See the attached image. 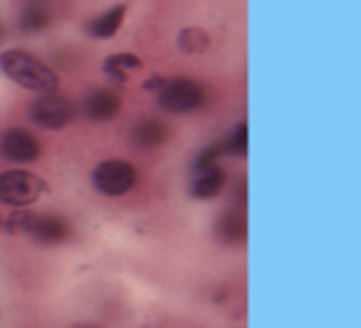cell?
Segmentation results:
<instances>
[{
    "instance_id": "2",
    "label": "cell",
    "mask_w": 361,
    "mask_h": 328,
    "mask_svg": "<svg viewBox=\"0 0 361 328\" xmlns=\"http://www.w3.org/2000/svg\"><path fill=\"white\" fill-rule=\"evenodd\" d=\"M47 193V183L27 168L0 170V205L13 210L32 208Z\"/></svg>"
},
{
    "instance_id": "13",
    "label": "cell",
    "mask_w": 361,
    "mask_h": 328,
    "mask_svg": "<svg viewBox=\"0 0 361 328\" xmlns=\"http://www.w3.org/2000/svg\"><path fill=\"white\" fill-rule=\"evenodd\" d=\"M247 222L243 213H226L216 220V237L226 244H240L245 242Z\"/></svg>"
},
{
    "instance_id": "19",
    "label": "cell",
    "mask_w": 361,
    "mask_h": 328,
    "mask_svg": "<svg viewBox=\"0 0 361 328\" xmlns=\"http://www.w3.org/2000/svg\"><path fill=\"white\" fill-rule=\"evenodd\" d=\"M164 82H166V77H161V75H151L149 80L144 82V92H154V94H156V92L161 89V84H164Z\"/></svg>"
},
{
    "instance_id": "15",
    "label": "cell",
    "mask_w": 361,
    "mask_h": 328,
    "mask_svg": "<svg viewBox=\"0 0 361 328\" xmlns=\"http://www.w3.org/2000/svg\"><path fill=\"white\" fill-rule=\"evenodd\" d=\"M50 23H52V13L42 3H27L20 11V18H18V27L23 32H30V35L50 27Z\"/></svg>"
},
{
    "instance_id": "1",
    "label": "cell",
    "mask_w": 361,
    "mask_h": 328,
    "mask_svg": "<svg viewBox=\"0 0 361 328\" xmlns=\"http://www.w3.org/2000/svg\"><path fill=\"white\" fill-rule=\"evenodd\" d=\"M0 75L11 80L16 87L32 94H55L60 92V77L50 65L35 57L32 52L11 47L0 52Z\"/></svg>"
},
{
    "instance_id": "4",
    "label": "cell",
    "mask_w": 361,
    "mask_h": 328,
    "mask_svg": "<svg viewBox=\"0 0 361 328\" xmlns=\"http://www.w3.org/2000/svg\"><path fill=\"white\" fill-rule=\"evenodd\" d=\"M139 173H136L134 163L124 158H104L94 165L92 170V185L99 195L109 200H119L134 190Z\"/></svg>"
},
{
    "instance_id": "14",
    "label": "cell",
    "mask_w": 361,
    "mask_h": 328,
    "mask_svg": "<svg viewBox=\"0 0 361 328\" xmlns=\"http://www.w3.org/2000/svg\"><path fill=\"white\" fill-rule=\"evenodd\" d=\"M176 45H178L180 52H186V55L191 57H198L203 55V52L211 50V35H208L203 27H183V30L178 32V37H176Z\"/></svg>"
},
{
    "instance_id": "16",
    "label": "cell",
    "mask_w": 361,
    "mask_h": 328,
    "mask_svg": "<svg viewBox=\"0 0 361 328\" xmlns=\"http://www.w3.org/2000/svg\"><path fill=\"white\" fill-rule=\"evenodd\" d=\"M35 220H37V213H32L30 208L13 210L11 215H6V217H3V229H0V232H6V234H30Z\"/></svg>"
},
{
    "instance_id": "7",
    "label": "cell",
    "mask_w": 361,
    "mask_h": 328,
    "mask_svg": "<svg viewBox=\"0 0 361 328\" xmlns=\"http://www.w3.org/2000/svg\"><path fill=\"white\" fill-rule=\"evenodd\" d=\"M121 109H124V99L111 87L92 89L82 101V116L87 121H94V124H109L121 114Z\"/></svg>"
},
{
    "instance_id": "21",
    "label": "cell",
    "mask_w": 361,
    "mask_h": 328,
    "mask_svg": "<svg viewBox=\"0 0 361 328\" xmlns=\"http://www.w3.org/2000/svg\"><path fill=\"white\" fill-rule=\"evenodd\" d=\"M0 229H3V215H0Z\"/></svg>"
},
{
    "instance_id": "12",
    "label": "cell",
    "mask_w": 361,
    "mask_h": 328,
    "mask_svg": "<svg viewBox=\"0 0 361 328\" xmlns=\"http://www.w3.org/2000/svg\"><path fill=\"white\" fill-rule=\"evenodd\" d=\"M144 60L134 52H114V55H106L102 62V72L109 77L114 84H126L129 82V72L141 70Z\"/></svg>"
},
{
    "instance_id": "3",
    "label": "cell",
    "mask_w": 361,
    "mask_h": 328,
    "mask_svg": "<svg viewBox=\"0 0 361 328\" xmlns=\"http://www.w3.org/2000/svg\"><path fill=\"white\" fill-rule=\"evenodd\" d=\"M156 101L166 114H191L206 104V89L193 77H166L161 89L156 92Z\"/></svg>"
},
{
    "instance_id": "8",
    "label": "cell",
    "mask_w": 361,
    "mask_h": 328,
    "mask_svg": "<svg viewBox=\"0 0 361 328\" xmlns=\"http://www.w3.org/2000/svg\"><path fill=\"white\" fill-rule=\"evenodd\" d=\"M30 237L35 239L37 244H45V247H57V244L70 242L72 237V225L67 217L57 213H45L37 215L35 225L30 229Z\"/></svg>"
},
{
    "instance_id": "18",
    "label": "cell",
    "mask_w": 361,
    "mask_h": 328,
    "mask_svg": "<svg viewBox=\"0 0 361 328\" xmlns=\"http://www.w3.org/2000/svg\"><path fill=\"white\" fill-rule=\"evenodd\" d=\"M223 156V146L221 144H211L198 153V158L193 160V170H201V168H208V165L218 163V158Z\"/></svg>"
},
{
    "instance_id": "10",
    "label": "cell",
    "mask_w": 361,
    "mask_h": 328,
    "mask_svg": "<svg viewBox=\"0 0 361 328\" xmlns=\"http://www.w3.org/2000/svg\"><path fill=\"white\" fill-rule=\"evenodd\" d=\"M169 126L161 119H154V116H144L134 124L131 129V141H134L139 149L151 151V149H161V146L169 141Z\"/></svg>"
},
{
    "instance_id": "17",
    "label": "cell",
    "mask_w": 361,
    "mask_h": 328,
    "mask_svg": "<svg viewBox=\"0 0 361 328\" xmlns=\"http://www.w3.org/2000/svg\"><path fill=\"white\" fill-rule=\"evenodd\" d=\"M221 146H223V153L226 156H233V158H245L247 156V124L245 121L238 124L235 131H233L226 141H221Z\"/></svg>"
},
{
    "instance_id": "20",
    "label": "cell",
    "mask_w": 361,
    "mask_h": 328,
    "mask_svg": "<svg viewBox=\"0 0 361 328\" xmlns=\"http://www.w3.org/2000/svg\"><path fill=\"white\" fill-rule=\"evenodd\" d=\"M6 35H8V30H6V25H3V23H0V42L6 40Z\"/></svg>"
},
{
    "instance_id": "5",
    "label": "cell",
    "mask_w": 361,
    "mask_h": 328,
    "mask_svg": "<svg viewBox=\"0 0 361 328\" xmlns=\"http://www.w3.org/2000/svg\"><path fill=\"white\" fill-rule=\"evenodd\" d=\"M77 114H80V111H77L75 101H72L70 96L60 94V92L37 96V99L27 106V116H30V121L45 131L65 129V126H70L72 121L77 119Z\"/></svg>"
},
{
    "instance_id": "6",
    "label": "cell",
    "mask_w": 361,
    "mask_h": 328,
    "mask_svg": "<svg viewBox=\"0 0 361 328\" xmlns=\"http://www.w3.org/2000/svg\"><path fill=\"white\" fill-rule=\"evenodd\" d=\"M42 156V144L30 129L25 126H13V129H6L0 134V158L11 160V163L25 165L37 163Z\"/></svg>"
},
{
    "instance_id": "11",
    "label": "cell",
    "mask_w": 361,
    "mask_h": 328,
    "mask_svg": "<svg viewBox=\"0 0 361 328\" xmlns=\"http://www.w3.org/2000/svg\"><path fill=\"white\" fill-rule=\"evenodd\" d=\"M124 18H126V6H111L109 11L92 18L85 30L92 40H111L121 30V25H124Z\"/></svg>"
},
{
    "instance_id": "9",
    "label": "cell",
    "mask_w": 361,
    "mask_h": 328,
    "mask_svg": "<svg viewBox=\"0 0 361 328\" xmlns=\"http://www.w3.org/2000/svg\"><path fill=\"white\" fill-rule=\"evenodd\" d=\"M228 183V173L221 163H213L208 168L193 170L191 180V198L198 203H208V200H216L223 193Z\"/></svg>"
}]
</instances>
